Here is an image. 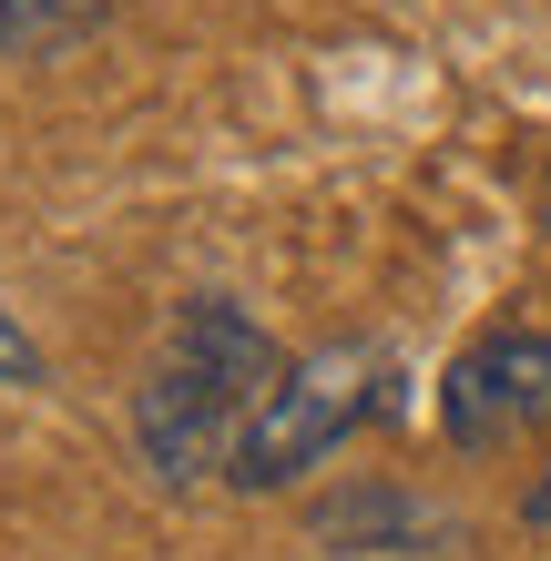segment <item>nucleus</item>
I'll list each match as a JSON object with an SVG mask.
<instances>
[{
    "label": "nucleus",
    "instance_id": "nucleus-7",
    "mask_svg": "<svg viewBox=\"0 0 551 561\" xmlns=\"http://www.w3.org/2000/svg\"><path fill=\"white\" fill-rule=\"evenodd\" d=\"M521 511H531V520H541V531H551V470L531 480V501H521Z\"/></svg>",
    "mask_w": 551,
    "mask_h": 561
},
{
    "label": "nucleus",
    "instance_id": "nucleus-4",
    "mask_svg": "<svg viewBox=\"0 0 551 561\" xmlns=\"http://www.w3.org/2000/svg\"><path fill=\"white\" fill-rule=\"evenodd\" d=\"M113 0H0V51L31 61V51H61L72 31H92Z\"/></svg>",
    "mask_w": 551,
    "mask_h": 561
},
{
    "label": "nucleus",
    "instance_id": "nucleus-6",
    "mask_svg": "<svg viewBox=\"0 0 551 561\" xmlns=\"http://www.w3.org/2000/svg\"><path fill=\"white\" fill-rule=\"evenodd\" d=\"M0 378H21V388H31V378H42V347H31V337H21V327H11V317H0Z\"/></svg>",
    "mask_w": 551,
    "mask_h": 561
},
{
    "label": "nucleus",
    "instance_id": "nucleus-1",
    "mask_svg": "<svg viewBox=\"0 0 551 561\" xmlns=\"http://www.w3.org/2000/svg\"><path fill=\"white\" fill-rule=\"evenodd\" d=\"M276 378H286V357H276V337L236 307V296L174 307L164 347H153V378L134 399V439L153 459V480L184 490L205 470H236V449H245L255 409L276 399Z\"/></svg>",
    "mask_w": 551,
    "mask_h": 561
},
{
    "label": "nucleus",
    "instance_id": "nucleus-2",
    "mask_svg": "<svg viewBox=\"0 0 551 561\" xmlns=\"http://www.w3.org/2000/svg\"><path fill=\"white\" fill-rule=\"evenodd\" d=\"M368 378H378L368 347H317V357H297V368L276 378V399L255 409V428H245V449H236V470H225V480H236V490L307 480L317 459L368 419Z\"/></svg>",
    "mask_w": 551,
    "mask_h": 561
},
{
    "label": "nucleus",
    "instance_id": "nucleus-5",
    "mask_svg": "<svg viewBox=\"0 0 551 561\" xmlns=\"http://www.w3.org/2000/svg\"><path fill=\"white\" fill-rule=\"evenodd\" d=\"M317 531H328V541H368V531L429 541V531H449V520H429V511H409V501H388V490H368V501H328V511H317Z\"/></svg>",
    "mask_w": 551,
    "mask_h": 561
},
{
    "label": "nucleus",
    "instance_id": "nucleus-3",
    "mask_svg": "<svg viewBox=\"0 0 551 561\" xmlns=\"http://www.w3.org/2000/svg\"><path fill=\"white\" fill-rule=\"evenodd\" d=\"M439 419L460 449H510L521 428H551V337L541 327H501L460 368L439 378Z\"/></svg>",
    "mask_w": 551,
    "mask_h": 561
}]
</instances>
